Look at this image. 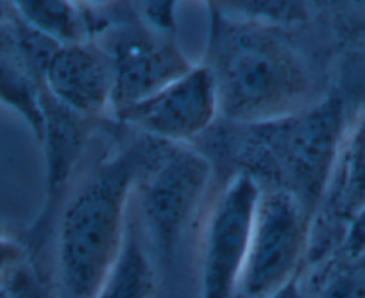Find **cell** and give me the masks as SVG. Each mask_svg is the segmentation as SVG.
<instances>
[{
    "label": "cell",
    "mask_w": 365,
    "mask_h": 298,
    "mask_svg": "<svg viewBox=\"0 0 365 298\" xmlns=\"http://www.w3.org/2000/svg\"><path fill=\"white\" fill-rule=\"evenodd\" d=\"M219 115L233 125L282 120L317 100L307 59L283 29L237 18L210 6L205 61Z\"/></svg>",
    "instance_id": "cell-1"
},
{
    "label": "cell",
    "mask_w": 365,
    "mask_h": 298,
    "mask_svg": "<svg viewBox=\"0 0 365 298\" xmlns=\"http://www.w3.org/2000/svg\"><path fill=\"white\" fill-rule=\"evenodd\" d=\"M233 127L238 174L287 191L314 220L347 131L344 98L333 91L292 117Z\"/></svg>",
    "instance_id": "cell-2"
},
{
    "label": "cell",
    "mask_w": 365,
    "mask_h": 298,
    "mask_svg": "<svg viewBox=\"0 0 365 298\" xmlns=\"http://www.w3.org/2000/svg\"><path fill=\"white\" fill-rule=\"evenodd\" d=\"M153 139L142 136L99 164L76 189L59 225V277L66 298H93L113 270L128 230V204Z\"/></svg>",
    "instance_id": "cell-3"
},
{
    "label": "cell",
    "mask_w": 365,
    "mask_h": 298,
    "mask_svg": "<svg viewBox=\"0 0 365 298\" xmlns=\"http://www.w3.org/2000/svg\"><path fill=\"white\" fill-rule=\"evenodd\" d=\"M212 161L188 145L153 139L136 179L145 230L156 247L172 254L195 218L212 181Z\"/></svg>",
    "instance_id": "cell-4"
},
{
    "label": "cell",
    "mask_w": 365,
    "mask_h": 298,
    "mask_svg": "<svg viewBox=\"0 0 365 298\" xmlns=\"http://www.w3.org/2000/svg\"><path fill=\"white\" fill-rule=\"evenodd\" d=\"M310 229L312 216L292 195L262 188L237 298H269L297 279Z\"/></svg>",
    "instance_id": "cell-5"
},
{
    "label": "cell",
    "mask_w": 365,
    "mask_h": 298,
    "mask_svg": "<svg viewBox=\"0 0 365 298\" xmlns=\"http://www.w3.org/2000/svg\"><path fill=\"white\" fill-rule=\"evenodd\" d=\"M262 186L235 174L217 195L202 241L201 298H237Z\"/></svg>",
    "instance_id": "cell-6"
},
{
    "label": "cell",
    "mask_w": 365,
    "mask_h": 298,
    "mask_svg": "<svg viewBox=\"0 0 365 298\" xmlns=\"http://www.w3.org/2000/svg\"><path fill=\"white\" fill-rule=\"evenodd\" d=\"M113 117L140 136L188 145L208 132L219 117L212 75L202 65H195L145 100L117 111Z\"/></svg>",
    "instance_id": "cell-7"
},
{
    "label": "cell",
    "mask_w": 365,
    "mask_h": 298,
    "mask_svg": "<svg viewBox=\"0 0 365 298\" xmlns=\"http://www.w3.org/2000/svg\"><path fill=\"white\" fill-rule=\"evenodd\" d=\"M110 55L113 68V110L142 102L194 68L172 36H163L142 22L108 31L97 41Z\"/></svg>",
    "instance_id": "cell-8"
},
{
    "label": "cell",
    "mask_w": 365,
    "mask_h": 298,
    "mask_svg": "<svg viewBox=\"0 0 365 298\" xmlns=\"http://www.w3.org/2000/svg\"><path fill=\"white\" fill-rule=\"evenodd\" d=\"M365 208V110L344 134L331 179L312 220L307 261L322 265L342 245L353 220Z\"/></svg>",
    "instance_id": "cell-9"
},
{
    "label": "cell",
    "mask_w": 365,
    "mask_h": 298,
    "mask_svg": "<svg viewBox=\"0 0 365 298\" xmlns=\"http://www.w3.org/2000/svg\"><path fill=\"white\" fill-rule=\"evenodd\" d=\"M38 75L45 93L83 120L113 110V68L97 41L59 45Z\"/></svg>",
    "instance_id": "cell-10"
},
{
    "label": "cell",
    "mask_w": 365,
    "mask_h": 298,
    "mask_svg": "<svg viewBox=\"0 0 365 298\" xmlns=\"http://www.w3.org/2000/svg\"><path fill=\"white\" fill-rule=\"evenodd\" d=\"M154 270L135 223H128L124 247L113 270L93 298H150Z\"/></svg>",
    "instance_id": "cell-11"
},
{
    "label": "cell",
    "mask_w": 365,
    "mask_h": 298,
    "mask_svg": "<svg viewBox=\"0 0 365 298\" xmlns=\"http://www.w3.org/2000/svg\"><path fill=\"white\" fill-rule=\"evenodd\" d=\"M24 23L41 36L59 45L86 41V18L79 11V4L61 0H36L16 2Z\"/></svg>",
    "instance_id": "cell-12"
},
{
    "label": "cell",
    "mask_w": 365,
    "mask_h": 298,
    "mask_svg": "<svg viewBox=\"0 0 365 298\" xmlns=\"http://www.w3.org/2000/svg\"><path fill=\"white\" fill-rule=\"evenodd\" d=\"M310 293L304 298H365V252L349 259L333 257L322 262Z\"/></svg>",
    "instance_id": "cell-13"
},
{
    "label": "cell",
    "mask_w": 365,
    "mask_h": 298,
    "mask_svg": "<svg viewBox=\"0 0 365 298\" xmlns=\"http://www.w3.org/2000/svg\"><path fill=\"white\" fill-rule=\"evenodd\" d=\"M219 6L237 18L279 29L308 18V4L304 2H224Z\"/></svg>",
    "instance_id": "cell-14"
},
{
    "label": "cell",
    "mask_w": 365,
    "mask_h": 298,
    "mask_svg": "<svg viewBox=\"0 0 365 298\" xmlns=\"http://www.w3.org/2000/svg\"><path fill=\"white\" fill-rule=\"evenodd\" d=\"M138 20L150 31L163 36H174L175 33V13L174 2H140Z\"/></svg>",
    "instance_id": "cell-15"
},
{
    "label": "cell",
    "mask_w": 365,
    "mask_h": 298,
    "mask_svg": "<svg viewBox=\"0 0 365 298\" xmlns=\"http://www.w3.org/2000/svg\"><path fill=\"white\" fill-rule=\"evenodd\" d=\"M20 248L8 240H0V272L8 270L20 259Z\"/></svg>",
    "instance_id": "cell-16"
},
{
    "label": "cell",
    "mask_w": 365,
    "mask_h": 298,
    "mask_svg": "<svg viewBox=\"0 0 365 298\" xmlns=\"http://www.w3.org/2000/svg\"><path fill=\"white\" fill-rule=\"evenodd\" d=\"M269 298H304V287L301 284V279L297 277V279H294L292 282L287 284L283 289H279L278 293Z\"/></svg>",
    "instance_id": "cell-17"
},
{
    "label": "cell",
    "mask_w": 365,
    "mask_h": 298,
    "mask_svg": "<svg viewBox=\"0 0 365 298\" xmlns=\"http://www.w3.org/2000/svg\"><path fill=\"white\" fill-rule=\"evenodd\" d=\"M0 298H6V297H4V293H0Z\"/></svg>",
    "instance_id": "cell-18"
}]
</instances>
